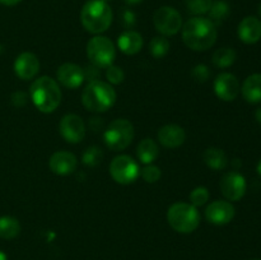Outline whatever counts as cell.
Returning a JSON list of instances; mask_svg holds the SVG:
<instances>
[{
  "label": "cell",
  "instance_id": "cell-11",
  "mask_svg": "<svg viewBox=\"0 0 261 260\" xmlns=\"http://www.w3.org/2000/svg\"><path fill=\"white\" fill-rule=\"evenodd\" d=\"M59 132L65 142L76 144V143H81L86 137V125L81 116L75 114H68L60 120Z\"/></svg>",
  "mask_w": 261,
  "mask_h": 260
},
{
  "label": "cell",
  "instance_id": "cell-30",
  "mask_svg": "<svg viewBox=\"0 0 261 260\" xmlns=\"http://www.w3.org/2000/svg\"><path fill=\"white\" fill-rule=\"evenodd\" d=\"M209 200V191L204 186H198L190 193V201L191 205L194 206H203L206 201Z\"/></svg>",
  "mask_w": 261,
  "mask_h": 260
},
{
  "label": "cell",
  "instance_id": "cell-9",
  "mask_svg": "<svg viewBox=\"0 0 261 260\" xmlns=\"http://www.w3.org/2000/svg\"><path fill=\"white\" fill-rule=\"evenodd\" d=\"M153 23L162 36H173L182 28L181 14L172 7H161L153 14Z\"/></svg>",
  "mask_w": 261,
  "mask_h": 260
},
{
  "label": "cell",
  "instance_id": "cell-27",
  "mask_svg": "<svg viewBox=\"0 0 261 260\" xmlns=\"http://www.w3.org/2000/svg\"><path fill=\"white\" fill-rule=\"evenodd\" d=\"M212 4H213V0H185L188 12L195 17H201L203 14H206L211 9Z\"/></svg>",
  "mask_w": 261,
  "mask_h": 260
},
{
  "label": "cell",
  "instance_id": "cell-33",
  "mask_svg": "<svg viewBox=\"0 0 261 260\" xmlns=\"http://www.w3.org/2000/svg\"><path fill=\"white\" fill-rule=\"evenodd\" d=\"M137 22V17H135L134 12L130 9H124L121 12V23L125 28H132L135 25Z\"/></svg>",
  "mask_w": 261,
  "mask_h": 260
},
{
  "label": "cell",
  "instance_id": "cell-18",
  "mask_svg": "<svg viewBox=\"0 0 261 260\" xmlns=\"http://www.w3.org/2000/svg\"><path fill=\"white\" fill-rule=\"evenodd\" d=\"M158 142L166 148H178L185 143L186 133L181 126L168 124L161 127L157 134Z\"/></svg>",
  "mask_w": 261,
  "mask_h": 260
},
{
  "label": "cell",
  "instance_id": "cell-21",
  "mask_svg": "<svg viewBox=\"0 0 261 260\" xmlns=\"http://www.w3.org/2000/svg\"><path fill=\"white\" fill-rule=\"evenodd\" d=\"M137 155L138 160L143 163V165H150L154 162L160 155V148L158 144L150 138H145L142 142L138 144L137 148Z\"/></svg>",
  "mask_w": 261,
  "mask_h": 260
},
{
  "label": "cell",
  "instance_id": "cell-4",
  "mask_svg": "<svg viewBox=\"0 0 261 260\" xmlns=\"http://www.w3.org/2000/svg\"><path fill=\"white\" fill-rule=\"evenodd\" d=\"M116 102V91L103 81H91L82 92V103L92 112H105Z\"/></svg>",
  "mask_w": 261,
  "mask_h": 260
},
{
  "label": "cell",
  "instance_id": "cell-17",
  "mask_svg": "<svg viewBox=\"0 0 261 260\" xmlns=\"http://www.w3.org/2000/svg\"><path fill=\"white\" fill-rule=\"evenodd\" d=\"M240 40L247 45H254L261 40V20L254 15L244 18L237 28Z\"/></svg>",
  "mask_w": 261,
  "mask_h": 260
},
{
  "label": "cell",
  "instance_id": "cell-39",
  "mask_svg": "<svg viewBox=\"0 0 261 260\" xmlns=\"http://www.w3.org/2000/svg\"><path fill=\"white\" fill-rule=\"evenodd\" d=\"M256 171H257V173H259V175L261 176V160L259 161V163H257V166H256Z\"/></svg>",
  "mask_w": 261,
  "mask_h": 260
},
{
  "label": "cell",
  "instance_id": "cell-31",
  "mask_svg": "<svg viewBox=\"0 0 261 260\" xmlns=\"http://www.w3.org/2000/svg\"><path fill=\"white\" fill-rule=\"evenodd\" d=\"M106 78L110 84H120L124 82L125 74L119 66L110 65L109 68H106Z\"/></svg>",
  "mask_w": 261,
  "mask_h": 260
},
{
  "label": "cell",
  "instance_id": "cell-3",
  "mask_svg": "<svg viewBox=\"0 0 261 260\" xmlns=\"http://www.w3.org/2000/svg\"><path fill=\"white\" fill-rule=\"evenodd\" d=\"M112 9L105 0H89L81 10V22L87 32L101 35L112 23Z\"/></svg>",
  "mask_w": 261,
  "mask_h": 260
},
{
  "label": "cell",
  "instance_id": "cell-6",
  "mask_svg": "<svg viewBox=\"0 0 261 260\" xmlns=\"http://www.w3.org/2000/svg\"><path fill=\"white\" fill-rule=\"evenodd\" d=\"M134 126L132 122L126 119H116L107 126L105 130L103 140L107 148L114 152L124 150L132 144L134 139Z\"/></svg>",
  "mask_w": 261,
  "mask_h": 260
},
{
  "label": "cell",
  "instance_id": "cell-2",
  "mask_svg": "<svg viewBox=\"0 0 261 260\" xmlns=\"http://www.w3.org/2000/svg\"><path fill=\"white\" fill-rule=\"evenodd\" d=\"M30 96L38 111L51 114L60 105L61 89L55 79L43 75L31 84Z\"/></svg>",
  "mask_w": 261,
  "mask_h": 260
},
{
  "label": "cell",
  "instance_id": "cell-32",
  "mask_svg": "<svg viewBox=\"0 0 261 260\" xmlns=\"http://www.w3.org/2000/svg\"><path fill=\"white\" fill-rule=\"evenodd\" d=\"M191 76L194 78V81H196L198 83H205L206 81L211 76V70L206 65L204 64H199V65L194 66V69L191 70Z\"/></svg>",
  "mask_w": 261,
  "mask_h": 260
},
{
  "label": "cell",
  "instance_id": "cell-5",
  "mask_svg": "<svg viewBox=\"0 0 261 260\" xmlns=\"http://www.w3.org/2000/svg\"><path fill=\"white\" fill-rule=\"evenodd\" d=\"M168 224L178 233H191L200 223V213L198 208L190 203H175L168 208Z\"/></svg>",
  "mask_w": 261,
  "mask_h": 260
},
{
  "label": "cell",
  "instance_id": "cell-29",
  "mask_svg": "<svg viewBox=\"0 0 261 260\" xmlns=\"http://www.w3.org/2000/svg\"><path fill=\"white\" fill-rule=\"evenodd\" d=\"M140 176H142L143 180L148 184H154L157 183L158 180L162 176V172H161V168L157 167L154 165H145L144 167L140 170Z\"/></svg>",
  "mask_w": 261,
  "mask_h": 260
},
{
  "label": "cell",
  "instance_id": "cell-25",
  "mask_svg": "<svg viewBox=\"0 0 261 260\" xmlns=\"http://www.w3.org/2000/svg\"><path fill=\"white\" fill-rule=\"evenodd\" d=\"M208 14H209V19L213 22V24L216 25V27L217 25L222 24L223 20L229 15L228 3L223 2V0H217V2H213Z\"/></svg>",
  "mask_w": 261,
  "mask_h": 260
},
{
  "label": "cell",
  "instance_id": "cell-26",
  "mask_svg": "<svg viewBox=\"0 0 261 260\" xmlns=\"http://www.w3.org/2000/svg\"><path fill=\"white\" fill-rule=\"evenodd\" d=\"M170 47V41L166 38V36H155L149 43V53L152 54L153 58L162 59L167 55Z\"/></svg>",
  "mask_w": 261,
  "mask_h": 260
},
{
  "label": "cell",
  "instance_id": "cell-38",
  "mask_svg": "<svg viewBox=\"0 0 261 260\" xmlns=\"http://www.w3.org/2000/svg\"><path fill=\"white\" fill-rule=\"evenodd\" d=\"M0 260H8L7 255H5V252H3L2 250H0Z\"/></svg>",
  "mask_w": 261,
  "mask_h": 260
},
{
  "label": "cell",
  "instance_id": "cell-14",
  "mask_svg": "<svg viewBox=\"0 0 261 260\" xmlns=\"http://www.w3.org/2000/svg\"><path fill=\"white\" fill-rule=\"evenodd\" d=\"M56 76H58L59 83L68 89L79 88L86 79L84 69L73 63H65L59 66Z\"/></svg>",
  "mask_w": 261,
  "mask_h": 260
},
{
  "label": "cell",
  "instance_id": "cell-34",
  "mask_svg": "<svg viewBox=\"0 0 261 260\" xmlns=\"http://www.w3.org/2000/svg\"><path fill=\"white\" fill-rule=\"evenodd\" d=\"M12 103L17 107H22L27 103V94L24 92H14L12 94Z\"/></svg>",
  "mask_w": 261,
  "mask_h": 260
},
{
  "label": "cell",
  "instance_id": "cell-42",
  "mask_svg": "<svg viewBox=\"0 0 261 260\" xmlns=\"http://www.w3.org/2000/svg\"><path fill=\"white\" fill-rule=\"evenodd\" d=\"M105 2H109V0H105Z\"/></svg>",
  "mask_w": 261,
  "mask_h": 260
},
{
  "label": "cell",
  "instance_id": "cell-8",
  "mask_svg": "<svg viewBox=\"0 0 261 260\" xmlns=\"http://www.w3.org/2000/svg\"><path fill=\"white\" fill-rule=\"evenodd\" d=\"M110 175L120 185H129L140 176L139 165L130 155L120 154L110 163Z\"/></svg>",
  "mask_w": 261,
  "mask_h": 260
},
{
  "label": "cell",
  "instance_id": "cell-15",
  "mask_svg": "<svg viewBox=\"0 0 261 260\" xmlns=\"http://www.w3.org/2000/svg\"><path fill=\"white\" fill-rule=\"evenodd\" d=\"M78 160L75 155L68 150H58L54 153L48 161V167L55 175L68 176L75 171Z\"/></svg>",
  "mask_w": 261,
  "mask_h": 260
},
{
  "label": "cell",
  "instance_id": "cell-12",
  "mask_svg": "<svg viewBox=\"0 0 261 260\" xmlns=\"http://www.w3.org/2000/svg\"><path fill=\"white\" fill-rule=\"evenodd\" d=\"M236 209L233 204L227 200H214L206 206L205 218L209 223L216 226L228 224L234 218Z\"/></svg>",
  "mask_w": 261,
  "mask_h": 260
},
{
  "label": "cell",
  "instance_id": "cell-10",
  "mask_svg": "<svg viewBox=\"0 0 261 260\" xmlns=\"http://www.w3.org/2000/svg\"><path fill=\"white\" fill-rule=\"evenodd\" d=\"M219 188L227 200L239 201L246 194V178L237 171H229L222 176Z\"/></svg>",
  "mask_w": 261,
  "mask_h": 260
},
{
  "label": "cell",
  "instance_id": "cell-28",
  "mask_svg": "<svg viewBox=\"0 0 261 260\" xmlns=\"http://www.w3.org/2000/svg\"><path fill=\"white\" fill-rule=\"evenodd\" d=\"M102 158H103V153H102L101 148L96 147V145H92V147H88L84 150L82 161H83V163L86 166L94 167V166L99 165L102 162Z\"/></svg>",
  "mask_w": 261,
  "mask_h": 260
},
{
  "label": "cell",
  "instance_id": "cell-40",
  "mask_svg": "<svg viewBox=\"0 0 261 260\" xmlns=\"http://www.w3.org/2000/svg\"><path fill=\"white\" fill-rule=\"evenodd\" d=\"M259 15L261 17V4H260V7H259Z\"/></svg>",
  "mask_w": 261,
  "mask_h": 260
},
{
  "label": "cell",
  "instance_id": "cell-37",
  "mask_svg": "<svg viewBox=\"0 0 261 260\" xmlns=\"http://www.w3.org/2000/svg\"><path fill=\"white\" fill-rule=\"evenodd\" d=\"M125 2L130 5H135V4H139V3H142L143 0H125Z\"/></svg>",
  "mask_w": 261,
  "mask_h": 260
},
{
  "label": "cell",
  "instance_id": "cell-13",
  "mask_svg": "<svg viewBox=\"0 0 261 260\" xmlns=\"http://www.w3.org/2000/svg\"><path fill=\"white\" fill-rule=\"evenodd\" d=\"M240 91V82L232 73H221L214 81V92L222 101L232 102L237 98Z\"/></svg>",
  "mask_w": 261,
  "mask_h": 260
},
{
  "label": "cell",
  "instance_id": "cell-35",
  "mask_svg": "<svg viewBox=\"0 0 261 260\" xmlns=\"http://www.w3.org/2000/svg\"><path fill=\"white\" fill-rule=\"evenodd\" d=\"M20 2H22V0H0V3H2L3 5H7V7H13V5L19 4Z\"/></svg>",
  "mask_w": 261,
  "mask_h": 260
},
{
  "label": "cell",
  "instance_id": "cell-41",
  "mask_svg": "<svg viewBox=\"0 0 261 260\" xmlns=\"http://www.w3.org/2000/svg\"><path fill=\"white\" fill-rule=\"evenodd\" d=\"M0 53H2V45H0Z\"/></svg>",
  "mask_w": 261,
  "mask_h": 260
},
{
  "label": "cell",
  "instance_id": "cell-16",
  "mask_svg": "<svg viewBox=\"0 0 261 260\" xmlns=\"http://www.w3.org/2000/svg\"><path fill=\"white\" fill-rule=\"evenodd\" d=\"M14 71L22 81H31L40 71V60L32 53H22L14 61Z\"/></svg>",
  "mask_w": 261,
  "mask_h": 260
},
{
  "label": "cell",
  "instance_id": "cell-22",
  "mask_svg": "<svg viewBox=\"0 0 261 260\" xmlns=\"http://www.w3.org/2000/svg\"><path fill=\"white\" fill-rule=\"evenodd\" d=\"M203 160L209 168L216 171L224 170L228 165V157L223 149L216 147H211L204 152Z\"/></svg>",
  "mask_w": 261,
  "mask_h": 260
},
{
  "label": "cell",
  "instance_id": "cell-7",
  "mask_svg": "<svg viewBox=\"0 0 261 260\" xmlns=\"http://www.w3.org/2000/svg\"><path fill=\"white\" fill-rule=\"evenodd\" d=\"M87 56L92 65L98 69H106L114 64L116 48L114 42L106 36H94L87 43Z\"/></svg>",
  "mask_w": 261,
  "mask_h": 260
},
{
  "label": "cell",
  "instance_id": "cell-23",
  "mask_svg": "<svg viewBox=\"0 0 261 260\" xmlns=\"http://www.w3.org/2000/svg\"><path fill=\"white\" fill-rule=\"evenodd\" d=\"M20 223L17 218L10 216L0 217V239L13 240L19 235Z\"/></svg>",
  "mask_w": 261,
  "mask_h": 260
},
{
  "label": "cell",
  "instance_id": "cell-36",
  "mask_svg": "<svg viewBox=\"0 0 261 260\" xmlns=\"http://www.w3.org/2000/svg\"><path fill=\"white\" fill-rule=\"evenodd\" d=\"M255 119H256V121L261 125V106L255 111Z\"/></svg>",
  "mask_w": 261,
  "mask_h": 260
},
{
  "label": "cell",
  "instance_id": "cell-20",
  "mask_svg": "<svg viewBox=\"0 0 261 260\" xmlns=\"http://www.w3.org/2000/svg\"><path fill=\"white\" fill-rule=\"evenodd\" d=\"M242 97L251 105L261 103V74H251L242 84Z\"/></svg>",
  "mask_w": 261,
  "mask_h": 260
},
{
  "label": "cell",
  "instance_id": "cell-1",
  "mask_svg": "<svg viewBox=\"0 0 261 260\" xmlns=\"http://www.w3.org/2000/svg\"><path fill=\"white\" fill-rule=\"evenodd\" d=\"M182 41L194 51H206L217 41V27L209 18H190L182 25Z\"/></svg>",
  "mask_w": 261,
  "mask_h": 260
},
{
  "label": "cell",
  "instance_id": "cell-19",
  "mask_svg": "<svg viewBox=\"0 0 261 260\" xmlns=\"http://www.w3.org/2000/svg\"><path fill=\"white\" fill-rule=\"evenodd\" d=\"M117 46L125 55H135L143 47V37L137 31L127 30L117 38Z\"/></svg>",
  "mask_w": 261,
  "mask_h": 260
},
{
  "label": "cell",
  "instance_id": "cell-24",
  "mask_svg": "<svg viewBox=\"0 0 261 260\" xmlns=\"http://www.w3.org/2000/svg\"><path fill=\"white\" fill-rule=\"evenodd\" d=\"M236 51L232 47H221L214 51L212 56V63L219 69L229 68L236 61Z\"/></svg>",
  "mask_w": 261,
  "mask_h": 260
}]
</instances>
